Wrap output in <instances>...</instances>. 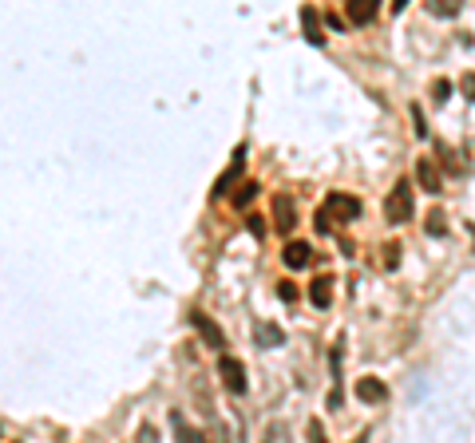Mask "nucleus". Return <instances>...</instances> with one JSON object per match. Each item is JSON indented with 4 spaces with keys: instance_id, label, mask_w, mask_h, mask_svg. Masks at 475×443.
I'll return each instance as SVG.
<instances>
[{
    "instance_id": "nucleus-1",
    "label": "nucleus",
    "mask_w": 475,
    "mask_h": 443,
    "mask_svg": "<svg viewBox=\"0 0 475 443\" xmlns=\"http://www.w3.org/2000/svg\"><path fill=\"white\" fill-rule=\"evenodd\" d=\"M385 214H388L392 226H400V222L412 218V186H408V178H400L392 186V194H388V202H385Z\"/></svg>"
},
{
    "instance_id": "nucleus-2",
    "label": "nucleus",
    "mask_w": 475,
    "mask_h": 443,
    "mask_svg": "<svg viewBox=\"0 0 475 443\" xmlns=\"http://www.w3.org/2000/svg\"><path fill=\"white\" fill-rule=\"evenodd\" d=\"M297 226V210H294V194H273V230L289 233Z\"/></svg>"
},
{
    "instance_id": "nucleus-3",
    "label": "nucleus",
    "mask_w": 475,
    "mask_h": 443,
    "mask_svg": "<svg viewBox=\"0 0 475 443\" xmlns=\"http://www.w3.org/2000/svg\"><path fill=\"white\" fill-rule=\"evenodd\" d=\"M325 214H333V222L341 218V222H353L356 214H361V202L353 198V194H329V202L321 206Z\"/></svg>"
},
{
    "instance_id": "nucleus-4",
    "label": "nucleus",
    "mask_w": 475,
    "mask_h": 443,
    "mask_svg": "<svg viewBox=\"0 0 475 443\" xmlns=\"http://www.w3.org/2000/svg\"><path fill=\"white\" fill-rule=\"evenodd\" d=\"M218 376H222V384L230 392H238V396L246 392V368L234 360V356H222V360H218Z\"/></svg>"
},
{
    "instance_id": "nucleus-5",
    "label": "nucleus",
    "mask_w": 475,
    "mask_h": 443,
    "mask_svg": "<svg viewBox=\"0 0 475 443\" xmlns=\"http://www.w3.org/2000/svg\"><path fill=\"white\" fill-rule=\"evenodd\" d=\"M356 400H361V403H385L388 400L385 380H376V376H361V380H356Z\"/></svg>"
},
{
    "instance_id": "nucleus-6",
    "label": "nucleus",
    "mask_w": 475,
    "mask_h": 443,
    "mask_svg": "<svg viewBox=\"0 0 475 443\" xmlns=\"http://www.w3.org/2000/svg\"><path fill=\"white\" fill-rule=\"evenodd\" d=\"M191 324H194L198 332H203V336L214 344V348H226V336H222V329H218V324H214L210 317H206V312H191Z\"/></svg>"
},
{
    "instance_id": "nucleus-7",
    "label": "nucleus",
    "mask_w": 475,
    "mask_h": 443,
    "mask_svg": "<svg viewBox=\"0 0 475 443\" xmlns=\"http://www.w3.org/2000/svg\"><path fill=\"white\" fill-rule=\"evenodd\" d=\"M309 262H313V250H309L305 242H289V245H285V265H289V269H305Z\"/></svg>"
},
{
    "instance_id": "nucleus-8",
    "label": "nucleus",
    "mask_w": 475,
    "mask_h": 443,
    "mask_svg": "<svg viewBox=\"0 0 475 443\" xmlns=\"http://www.w3.org/2000/svg\"><path fill=\"white\" fill-rule=\"evenodd\" d=\"M301 24H305V40L313 44V48H321L325 36H321V16H317V8H301Z\"/></svg>"
},
{
    "instance_id": "nucleus-9",
    "label": "nucleus",
    "mask_w": 475,
    "mask_h": 443,
    "mask_svg": "<svg viewBox=\"0 0 475 443\" xmlns=\"http://www.w3.org/2000/svg\"><path fill=\"white\" fill-rule=\"evenodd\" d=\"M416 178L428 186V194L440 190V171H435V162L428 159V154H424V159H416Z\"/></svg>"
},
{
    "instance_id": "nucleus-10",
    "label": "nucleus",
    "mask_w": 475,
    "mask_h": 443,
    "mask_svg": "<svg viewBox=\"0 0 475 443\" xmlns=\"http://www.w3.org/2000/svg\"><path fill=\"white\" fill-rule=\"evenodd\" d=\"M309 301H313L317 309H329V301H333V277H317V281L309 285Z\"/></svg>"
},
{
    "instance_id": "nucleus-11",
    "label": "nucleus",
    "mask_w": 475,
    "mask_h": 443,
    "mask_svg": "<svg viewBox=\"0 0 475 443\" xmlns=\"http://www.w3.org/2000/svg\"><path fill=\"white\" fill-rule=\"evenodd\" d=\"M242 159H246V151H242V147H238V154H234V166H230V171H226V174H222V178H218V182H214V198H222V194L230 190V182L238 178V174H242V166H246Z\"/></svg>"
},
{
    "instance_id": "nucleus-12",
    "label": "nucleus",
    "mask_w": 475,
    "mask_h": 443,
    "mask_svg": "<svg viewBox=\"0 0 475 443\" xmlns=\"http://www.w3.org/2000/svg\"><path fill=\"white\" fill-rule=\"evenodd\" d=\"M349 20L353 24H373L376 20V4L373 0H349Z\"/></svg>"
},
{
    "instance_id": "nucleus-13",
    "label": "nucleus",
    "mask_w": 475,
    "mask_h": 443,
    "mask_svg": "<svg viewBox=\"0 0 475 443\" xmlns=\"http://www.w3.org/2000/svg\"><path fill=\"white\" fill-rule=\"evenodd\" d=\"M262 443H294V432H289V423L273 420L270 427L262 432Z\"/></svg>"
},
{
    "instance_id": "nucleus-14",
    "label": "nucleus",
    "mask_w": 475,
    "mask_h": 443,
    "mask_svg": "<svg viewBox=\"0 0 475 443\" xmlns=\"http://www.w3.org/2000/svg\"><path fill=\"white\" fill-rule=\"evenodd\" d=\"M253 336H258V344H285V332L277 324H258Z\"/></svg>"
},
{
    "instance_id": "nucleus-15",
    "label": "nucleus",
    "mask_w": 475,
    "mask_h": 443,
    "mask_svg": "<svg viewBox=\"0 0 475 443\" xmlns=\"http://www.w3.org/2000/svg\"><path fill=\"white\" fill-rule=\"evenodd\" d=\"M428 233H432V238H444V233H447V226H444V210H440V206L428 214Z\"/></svg>"
},
{
    "instance_id": "nucleus-16",
    "label": "nucleus",
    "mask_w": 475,
    "mask_h": 443,
    "mask_svg": "<svg viewBox=\"0 0 475 443\" xmlns=\"http://www.w3.org/2000/svg\"><path fill=\"white\" fill-rule=\"evenodd\" d=\"M253 198H258V186H253V182H246L242 190L234 194V206H250Z\"/></svg>"
},
{
    "instance_id": "nucleus-17",
    "label": "nucleus",
    "mask_w": 475,
    "mask_h": 443,
    "mask_svg": "<svg viewBox=\"0 0 475 443\" xmlns=\"http://www.w3.org/2000/svg\"><path fill=\"white\" fill-rule=\"evenodd\" d=\"M432 12H435V16H455V12H459V4H455V0H435Z\"/></svg>"
},
{
    "instance_id": "nucleus-18",
    "label": "nucleus",
    "mask_w": 475,
    "mask_h": 443,
    "mask_svg": "<svg viewBox=\"0 0 475 443\" xmlns=\"http://www.w3.org/2000/svg\"><path fill=\"white\" fill-rule=\"evenodd\" d=\"M309 439H313V443H325V432H321V423H309Z\"/></svg>"
},
{
    "instance_id": "nucleus-19",
    "label": "nucleus",
    "mask_w": 475,
    "mask_h": 443,
    "mask_svg": "<svg viewBox=\"0 0 475 443\" xmlns=\"http://www.w3.org/2000/svg\"><path fill=\"white\" fill-rule=\"evenodd\" d=\"M412 119H416V135H428V127H424V115H420V107H412Z\"/></svg>"
},
{
    "instance_id": "nucleus-20",
    "label": "nucleus",
    "mask_w": 475,
    "mask_h": 443,
    "mask_svg": "<svg viewBox=\"0 0 475 443\" xmlns=\"http://www.w3.org/2000/svg\"><path fill=\"white\" fill-rule=\"evenodd\" d=\"M277 289H282V301H294V297H297V289H294V285H289V281H282V285H277Z\"/></svg>"
},
{
    "instance_id": "nucleus-21",
    "label": "nucleus",
    "mask_w": 475,
    "mask_h": 443,
    "mask_svg": "<svg viewBox=\"0 0 475 443\" xmlns=\"http://www.w3.org/2000/svg\"><path fill=\"white\" fill-rule=\"evenodd\" d=\"M250 233H253V238H262V233H265V222H262V218H250Z\"/></svg>"
},
{
    "instance_id": "nucleus-22",
    "label": "nucleus",
    "mask_w": 475,
    "mask_h": 443,
    "mask_svg": "<svg viewBox=\"0 0 475 443\" xmlns=\"http://www.w3.org/2000/svg\"><path fill=\"white\" fill-rule=\"evenodd\" d=\"M464 95H467V99H475V75H464Z\"/></svg>"
},
{
    "instance_id": "nucleus-23",
    "label": "nucleus",
    "mask_w": 475,
    "mask_h": 443,
    "mask_svg": "<svg viewBox=\"0 0 475 443\" xmlns=\"http://www.w3.org/2000/svg\"><path fill=\"white\" fill-rule=\"evenodd\" d=\"M353 443H364V435H361V439H353Z\"/></svg>"
}]
</instances>
